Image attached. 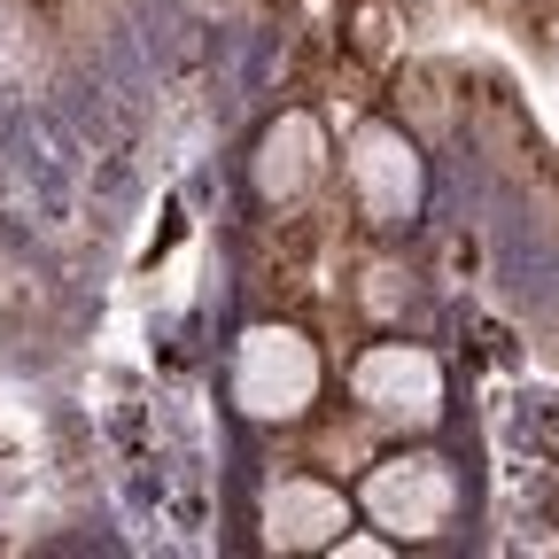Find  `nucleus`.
<instances>
[{
    "label": "nucleus",
    "mask_w": 559,
    "mask_h": 559,
    "mask_svg": "<svg viewBox=\"0 0 559 559\" xmlns=\"http://www.w3.org/2000/svg\"><path fill=\"white\" fill-rule=\"evenodd\" d=\"M319 389V349L296 326H257L241 342V366H234V396L257 419H296Z\"/></svg>",
    "instance_id": "1"
},
{
    "label": "nucleus",
    "mask_w": 559,
    "mask_h": 559,
    "mask_svg": "<svg viewBox=\"0 0 559 559\" xmlns=\"http://www.w3.org/2000/svg\"><path fill=\"white\" fill-rule=\"evenodd\" d=\"M358 404L389 428H428L443 412V366L412 342H381L358 358Z\"/></svg>",
    "instance_id": "2"
},
{
    "label": "nucleus",
    "mask_w": 559,
    "mask_h": 559,
    "mask_svg": "<svg viewBox=\"0 0 559 559\" xmlns=\"http://www.w3.org/2000/svg\"><path fill=\"white\" fill-rule=\"evenodd\" d=\"M451 506H459V489H451L443 459H389L366 481V513L389 536H436L451 521Z\"/></svg>",
    "instance_id": "3"
},
{
    "label": "nucleus",
    "mask_w": 559,
    "mask_h": 559,
    "mask_svg": "<svg viewBox=\"0 0 559 559\" xmlns=\"http://www.w3.org/2000/svg\"><path fill=\"white\" fill-rule=\"evenodd\" d=\"M349 187H358V202L373 210L381 226L412 218V210H419V156H412V140L389 132V124H366L358 148H349Z\"/></svg>",
    "instance_id": "4"
},
{
    "label": "nucleus",
    "mask_w": 559,
    "mask_h": 559,
    "mask_svg": "<svg viewBox=\"0 0 559 559\" xmlns=\"http://www.w3.org/2000/svg\"><path fill=\"white\" fill-rule=\"evenodd\" d=\"M264 536L280 551H319V544H342V498L326 481H280L264 498Z\"/></svg>",
    "instance_id": "5"
},
{
    "label": "nucleus",
    "mask_w": 559,
    "mask_h": 559,
    "mask_svg": "<svg viewBox=\"0 0 559 559\" xmlns=\"http://www.w3.org/2000/svg\"><path fill=\"white\" fill-rule=\"evenodd\" d=\"M311 179H319V124L311 117H280L264 132V148H257V187L272 202H296Z\"/></svg>",
    "instance_id": "6"
}]
</instances>
